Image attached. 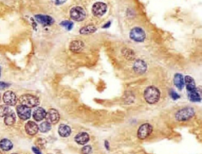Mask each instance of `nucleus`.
Listing matches in <instances>:
<instances>
[{
  "label": "nucleus",
  "mask_w": 202,
  "mask_h": 154,
  "mask_svg": "<svg viewBox=\"0 0 202 154\" xmlns=\"http://www.w3.org/2000/svg\"><path fill=\"white\" fill-rule=\"evenodd\" d=\"M144 97L145 101L149 104H155L160 99V91L155 86H150L145 89Z\"/></svg>",
  "instance_id": "1"
},
{
  "label": "nucleus",
  "mask_w": 202,
  "mask_h": 154,
  "mask_svg": "<svg viewBox=\"0 0 202 154\" xmlns=\"http://www.w3.org/2000/svg\"><path fill=\"white\" fill-rule=\"evenodd\" d=\"M19 102L22 105L29 108L37 107L39 104V100L37 97L29 94H25L20 97Z\"/></svg>",
  "instance_id": "2"
},
{
  "label": "nucleus",
  "mask_w": 202,
  "mask_h": 154,
  "mask_svg": "<svg viewBox=\"0 0 202 154\" xmlns=\"http://www.w3.org/2000/svg\"><path fill=\"white\" fill-rule=\"evenodd\" d=\"M194 115V110L187 107L179 110L175 114V118L179 121H185L192 118Z\"/></svg>",
  "instance_id": "3"
},
{
  "label": "nucleus",
  "mask_w": 202,
  "mask_h": 154,
  "mask_svg": "<svg viewBox=\"0 0 202 154\" xmlns=\"http://www.w3.org/2000/svg\"><path fill=\"white\" fill-rule=\"evenodd\" d=\"M70 15L72 19L77 22L83 21L86 18V12L84 9L80 7H75L71 8L70 12Z\"/></svg>",
  "instance_id": "4"
},
{
  "label": "nucleus",
  "mask_w": 202,
  "mask_h": 154,
  "mask_svg": "<svg viewBox=\"0 0 202 154\" xmlns=\"http://www.w3.org/2000/svg\"><path fill=\"white\" fill-rule=\"evenodd\" d=\"M130 37L136 42L142 43L145 40L146 34L140 27H134L130 33Z\"/></svg>",
  "instance_id": "5"
},
{
  "label": "nucleus",
  "mask_w": 202,
  "mask_h": 154,
  "mask_svg": "<svg viewBox=\"0 0 202 154\" xmlns=\"http://www.w3.org/2000/svg\"><path fill=\"white\" fill-rule=\"evenodd\" d=\"M153 132V126L149 123H144L138 130V137L140 140H145Z\"/></svg>",
  "instance_id": "6"
},
{
  "label": "nucleus",
  "mask_w": 202,
  "mask_h": 154,
  "mask_svg": "<svg viewBox=\"0 0 202 154\" xmlns=\"http://www.w3.org/2000/svg\"><path fill=\"white\" fill-rule=\"evenodd\" d=\"M107 11V5L101 2L96 3L92 7V13L96 17H101Z\"/></svg>",
  "instance_id": "7"
},
{
  "label": "nucleus",
  "mask_w": 202,
  "mask_h": 154,
  "mask_svg": "<svg viewBox=\"0 0 202 154\" xmlns=\"http://www.w3.org/2000/svg\"><path fill=\"white\" fill-rule=\"evenodd\" d=\"M45 119L46 122L51 124L57 123L60 120V115L56 110L52 108L46 112Z\"/></svg>",
  "instance_id": "8"
},
{
  "label": "nucleus",
  "mask_w": 202,
  "mask_h": 154,
  "mask_svg": "<svg viewBox=\"0 0 202 154\" xmlns=\"http://www.w3.org/2000/svg\"><path fill=\"white\" fill-rule=\"evenodd\" d=\"M16 111L18 115L21 120H27L30 118L31 112L30 108L23 105H20L17 107Z\"/></svg>",
  "instance_id": "9"
},
{
  "label": "nucleus",
  "mask_w": 202,
  "mask_h": 154,
  "mask_svg": "<svg viewBox=\"0 0 202 154\" xmlns=\"http://www.w3.org/2000/svg\"><path fill=\"white\" fill-rule=\"evenodd\" d=\"M35 18L38 23L44 26H51L54 22V20L50 16L37 15L35 16Z\"/></svg>",
  "instance_id": "10"
},
{
  "label": "nucleus",
  "mask_w": 202,
  "mask_h": 154,
  "mask_svg": "<svg viewBox=\"0 0 202 154\" xmlns=\"http://www.w3.org/2000/svg\"><path fill=\"white\" fill-rule=\"evenodd\" d=\"M4 103L8 105H15L17 103V97L15 94L12 91H7L3 96Z\"/></svg>",
  "instance_id": "11"
},
{
  "label": "nucleus",
  "mask_w": 202,
  "mask_h": 154,
  "mask_svg": "<svg viewBox=\"0 0 202 154\" xmlns=\"http://www.w3.org/2000/svg\"><path fill=\"white\" fill-rule=\"evenodd\" d=\"M133 69L136 73L142 74L147 69V65L142 60H137L134 64Z\"/></svg>",
  "instance_id": "12"
},
{
  "label": "nucleus",
  "mask_w": 202,
  "mask_h": 154,
  "mask_svg": "<svg viewBox=\"0 0 202 154\" xmlns=\"http://www.w3.org/2000/svg\"><path fill=\"white\" fill-rule=\"evenodd\" d=\"M25 129L28 135L33 136L37 133L39 127L34 122L28 121L25 125Z\"/></svg>",
  "instance_id": "13"
},
{
  "label": "nucleus",
  "mask_w": 202,
  "mask_h": 154,
  "mask_svg": "<svg viewBox=\"0 0 202 154\" xmlns=\"http://www.w3.org/2000/svg\"><path fill=\"white\" fill-rule=\"evenodd\" d=\"M85 47L84 43L81 41H74L70 45V49L74 52L79 53L84 49Z\"/></svg>",
  "instance_id": "14"
},
{
  "label": "nucleus",
  "mask_w": 202,
  "mask_h": 154,
  "mask_svg": "<svg viewBox=\"0 0 202 154\" xmlns=\"http://www.w3.org/2000/svg\"><path fill=\"white\" fill-rule=\"evenodd\" d=\"M89 136L87 133L81 132L76 135L75 137V141L76 143L80 145H85L88 143L89 140Z\"/></svg>",
  "instance_id": "15"
},
{
  "label": "nucleus",
  "mask_w": 202,
  "mask_h": 154,
  "mask_svg": "<svg viewBox=\"0 0 202 154\" xmlns=\"http://www.w3.org/2000/svg\"><path fill=\"white\" fill-rule=\"evenodd\" d=\"M46 114V112L44 108L42 107H39L35 110L33 116L34 119L36 121H41L45 118Z\"/></svg>",
  "instance_id": "16"
},
{
  "label": "nucleus",
  "mask_w": 202,
  "mask_h": 154,
  "mask_svg": "<svg viewBox=\"0 0 202 154\" xmlns=\"http://www.w3.org/2000/svg\"><path fill=\"white\" fill-rule=\"evenodd\" d=\"M185 83L186 85L188 93L192 92L196 90L195 82L193 78L187 75L185 77Z\"/></svg>",
  "instance_id": "17"
},
{
  "label": "nucleus",
  "mask_w": 202,
  "mask_h": 154,
  "mask_svg": "<svg viewBox=\"0 0 202 154\" xmlns=\"http://www.w3.org/2000/svg\"><path fill=\"white\" fill-rule=\"evenodd\" d=\"M174 84L179 90H182L184 87L183 76L181 74H176L174 78Z\"/></svg>",
  "instance_id": "18"
},
{
  "label": "nucleus",
  "mask_w": 202,
  "mask_h": 154,
  "mask_svg": "<svg viewBox=\"0 0 202 154\" xmlns=\"http://www.w3.org/2000/svg\"><path fill=\"white\" fill-rule=\"evenodd\" d=\"M58 131L59 135L63 137H67L71 133V128L69 126L64 124H61L60 125Z\"/></svg>",
  "instance_id": "19"
},
{
  "label": "nucleus",
  "mask_w": 202,
  "mask_h": 154,
  "mask_svg": "<svg viewBox=\"0 0 202 154\" xmlns=\"http://www.w3.org/2000/svg\"><path fill=\"white\" fill-rule=\"evenodd\" d=\"M5 123L8 126H12L16 121V115L13 111H10L5 118Z\"/></svg>",
  "instance_id": "20"
},
{
  "label": "nucleus",
  "mask_w": 202,
  "mask_h": 154,
  "mask_svg": "<svg viewBox=\"0 0 202 154\" xmlns=\"http://www.w3.org/2000/svg\"><path fill=\"white\" fill-rule=\"evenodd\" d=\"M12 147H13V144L8 139H3L0 141V148L3 150L6 151L11 150Z\"/></svg>",
  "instance_id": "21"
},
{
  "label": "nucleus",
  "mask_w": 202,
  "mask_h": 154,
  "mask_svg": "<svg viewBox=\"0 0 202 154\" xmlns=\"http://www.w3.org/2000/svg\"><path fill=\"white\" fill-rule=\"evenodd\" d=\"M97 30V28L93 25H88L86 26L81 28L80 30L82 34H89L95 33Z\"/></svg>",
  "instance_id": "22"
},
{
  "label": "nucleus",
  "mask_w": 202,
  "mask_h": 154,
  "mask_svg": "<svg viewBox=\"0 0 202 154\" xmlns=\"http://www.w3.org/2000/svg\"><path fill=\"white\" fill-rule=\"evenodd\" d=\"M188 96L189 100L194 102H198L201 100L200 96L196 90L192 92L188 93Z\"/></svg>",
  "instance_id": "23"
},
{
  "label": "nucleus",
  "mask_w": 202,
  "mask_h": 154,
  "mask_svg": "<svg viewBox=\"0 0 202 154\" xmlns=\"http://www.w3.org/2000/svg\"><path fill=\"white\" fill-rule=\"evenodd\" d=\"M39 131L42 133H45L47 131H49L51 129V125L47 122H44L41 123V125L39 126Z\"/></svg>",
  "instance_id": "24"
},
{
  "label": "nucleus",
  "mask_w": 202,
  "mask_h": 154,
  "mask_svg": "<svg viewBox=\"0 0 202 154\" xmlns=\"http://www.w3.org/2000/svg\"><path fill=\"white\" fill-rule=\"evenodd\" d=\"M60 25H61V26L65 27L66 30L70 31V30H72L73 26H74V23L71 21L65 20V21L61 22V23H60Z\"/></svg>",
  "instance_id": "25"
},
{
  "label": "nucleus",
  "mask_w": 202,
  "mask_h": 154,
  "mask_svg": "<svg viewBox=\"0 0 202 154\" xmlns=\"http://www.w3.org/2000/svg\"><path fill=\"white\" fill-rule=\"evenodd\" d=\"M10 109L7 105L0 106V117L5 116L10 112Z\"/></svg>",
  "instance_id": "26"
},
{
  "label": "nucleus",
  "mask_w": 202,
  "mask_h": 154,
  "mask_svg": "<svg viewBox=\"0 0 202 154\" xmlns=\"http://www.w3.org/2000/svg\"><path fill=\"white\" fill-rule=\"evenodd\" d=\"M123 54L129 60H132L134 58L133 52L129 49H125V50H123Z\"/></svg>",
  "instance_id": "27"
},
{
  "label": "nucleus",
  "mask_w": 202,
  "mask_h": 154,
  "mask_svg": "<svg viewBox=\"0 0 202 154\" xmlns=\"http://www.w3.org/2000/svg\"><path fill=\"white\" fill-rule=\"evenodd\" d=\"M92 147L90 146H86L82 148V152L83 154H90L92 152Z\"/></svg>",
  "instance_id": "28"
},
{
  "label": "nucleus",
  "mask_w": 202,
  "mask_h": 154,
  "mask_svg": "<svg viewBox=\"0 0 202 154\" xmlns=\"http://www.w3.org/2000/svg\"><path fill=\"white\" fill-rule=\"evenodd\" d=\"M170 96L174 100H177V99H179V97H180L179 95L174 90H172L170 93Z\"/></svg>",
  "instance_id": "29"
},
{
  "label": "nucleus",
  "mask_w": 202,
  "mask_h": 154,
  "mask_svg": "<svg viewBox=\"0 0 202 154\" xmlns=\"http://www.w3.org/2000/svg\"><path fill=\"white\" fill-rule=\"evenodd\" d=\"M52 3L56 5H60L65 3L67 0H52Z\"/></svg>",
  "instance_id": "30"
},
{
  "label": "nucleus",
  "mask_w": 202,
  "mask_h": 154,
  "mask_svg": "<svg viewBox=\"0 0 202 154\" xmlns=\"http://www.w3.org/2000/svg\"><path fill=\"white\" fill-rule=\"evenodd\" d=\"M32 149H33V152H34L35 154H42V152H41L40 151V150L38 149V148H37V147L33 146V147L32 148Z\"/></svg>",
  "instance_id": "31"
},
{
  "label": "nucleus",
  "mask_w": 202,
  "mask_h": 154,
  "mask_svg": "<svg viewBox=\"0 0 202 154\" xmlns=\"http://www.w3.org/2000/svg\"><path fill=\"white\" fill-rule=\"evenodd\" d=\"M9 85L7 84V83H5V82H0V87L3 88H7L9 86Z\"/></svg>",
  "instance_id": "32"
},
{
  "label": "nucleus",
  "mask_w": 202,
  "mask_h": 154,
  "mask_svg": "<svg viewBox=\"0 0 202 154\" xmlns=\"http://www.w3.org/2000/svg\"><path fill=\"white\" fill-rule=\"evenodd\" d=\"M111 22H108L106 24H105L103 26V28H109L110 27Z\"/></svg>",
  "instance_id": "33"
},
{
  "label": "nucleus",
  "mask_w": 202,
  "mask_h": 154,
  "mask_svg": "<svg viewBox=\"0 0 202 154\" xmlns=\"http://www.w3.org/2000/svg\"><path fill=\"white\" fill-rule=\"evenodd\" d=\"M105 146L106 147L107 150H109V144H108V142L107 141H105Z\"/></svg>",
  "instance_id": "34"
},
{
  "label": "nucleus",
  "mask_w": 202,
  "mask_h": 154,
  "mask_svg": "<svg viewBox=\"0 0 202 154\" xmlns=\"http://www.w3.org/2000/svg\"><path fill=\"white\" fill-rule=\"evenodd\" d=\"M1 68L0 67V77H1Z\"/></svg>",
  "instance_id": "35"
},
{
  "label": "nucleus",
  "mask_w": 202,
  "mask_h": 154,
  "mask_svg": "<svg viewBox=\"0 0 202 154\" xmlns=\"http://www.w3.org/2000/svg\"><path fill=\"white\" fill-rule=\"evenodd\" d=\"M0 99H1V96H0Z\"/></svg>",
  "instance_id": "36"
},
{
  "label": "nucleus",
  "mask_w": 202,
  "mask_h": 154,
  "mask_svg": "<svg viewBox=\"0 0 202 154\" xmlns=\"http://www.w3.org/2000/svg\"></svg>",
  "instance_id": "37"
},
{
  "label": "nucleus",
  "mask_w": 202,
  "mask_h": 154,
  "mask_svg": "<svg viewBox=\"0 0 202 154\" xmlns=\"http://www.w3.org/2000/svg\"></svg>",
  "instance_id": "38"
}]
</instances>
